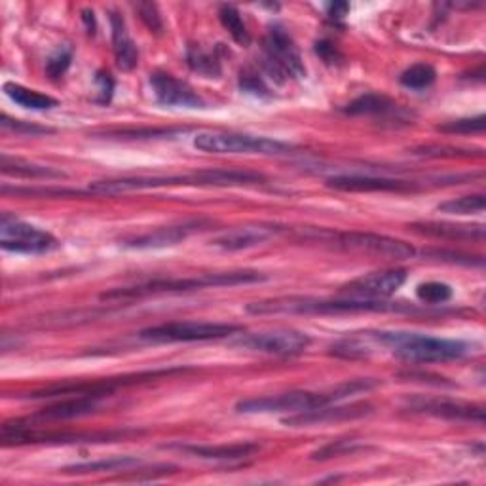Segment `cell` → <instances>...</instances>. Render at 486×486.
I'll list each match as a JSON object with an SVG mask.
<instances>
[{"mask_svg": "<svg viewBox=\"0 0 486 486\" xmlns=\"http://www.w3.org/2000/svg\"><path fill=\"white\" fill-rule=\"evenodd\" d=\"M264 61L272 78L280 82L287 78L300 80L306 77V67L300 50L293 37L281 25H272L264 37Z\"/></svg>", "mask_w": 486, "mask_h": 486, "instance_id": "cell-9", "label": "cell"}, {"mask_svg": "<svg viewBox=\"0 0 486 486\" xmlns=\"http://www.w3.org/2000/svg\"><path fill=\"white\" fill-rule=\"evenodd\" d=\"M3 192L8 194H22V196H80L82 192L78 190H65V188H8L6 185L3 187Z\"/></svg>", "mask_w": 486, "mask_h": 486, "instance_id": "cell-42", "label": "cell"}, {"mask_svg": "<svg viewBox=\"0 0 486 486\" xmlns=\"http://www.w3.org/2000/svg\"><path fill=\"white\" fill-rule=\"evenodd\" d=\"M194 147L211 154H261V156H283L293 147L272 137L232 133V132H209L194 137Z\"/></svg>", "mask_w": 486, "mask_h": 486, "instance_id": "cell-6", "label": "cell"}, {"mask_svg": "<svg viewBox=\"0 0 486 486\" xmlns=\"http://www.w3.org/2000/svg\"><path fill=\"white\" fill-rule=\"evenodd\" d=\"M350 116H391L399 113V105L382 94H363L344 106Z\"/></svg>", "mask_w": 486, "mask_h": 486, "instance_id": "cell-24", "label": "cell"}, {"mask_svg": "<svg viewBox=\"0 0 486 486\" xmlns=\"http://www.w3.org/2000/svg\"><path fill=\"white\" fill-rule=\"evenodd\" d=\"M187 369H161V371H149L139 374H124V376H111V378H96V381H84V382H69V384H58L46 388L42 391H34L27 395L29 399H53V398H75V395H92V398H105L111 395L120 388H128L142 382L156 381L161 376L181 374Z\"/></svg>", "mask_w": 486, "mask_h": 486, "instance_id": "cell-5", "label": "cell"}, {"mask_svg": "<svg viewBox=\"0 0 486 486\" xmlns=\"http://www.w3.org/2000/svg\"><path fill=\"white\" fill-rule=\"evenodd\" d=\"M424 255L429 259H437V261L453 262V264H465V266H482L484 264L482 257L454 253V251H446V249H429V251H424Z\"/></svg>", "mask_w": 486, "mask_h": 486, "instance_id": "cell-37", "label": "cell"}, {"mask_svg": "<svg viewBox=\"0 0 486 486\" xmlns=\"http://www.w3.org/2000/svg\"><path fill=\"white\" fill-rule=\"evenodd\" d=\"M363 446L357 445V441L353 439H348V441H335V443H329L327 446L319 448L317 453L312 454V460H329V458H335V456H342V454H353L357 453V450H362Z\"/></svg>", "mask_w": 486, "mask_h": 486, "instance_id": "cell-35", "label": "cell"}, {"mask_svg": "<svg viewBox=\"0 0 486 486\" xmlns=\"http://www.w3.org/2000/svg\"><path fill=\"white\" fill-rule=\"evenodd\" d=\"M187 65L194 73L206 78H219L223 73L221 58L215 51L202 48L200 44H190L187 48Z\"/></svg>", "mask_w": 486, "mask_h": 486, "instance_id": "cell-26", "label": "cell"}, {"mask_svg": "<svg viewBox=\"0 0 486 486\" xmlns=\"http://www.w3.org/2000/svg\"><path fill=\"white\" fill-rule=\"evenodd\" d=\"M437 80V70L429 63H414L399 77V82L408 89H426Z\"/></svg>", "mask_w": 486, "mask_h": 486, "instance_id": "cell-30", "label": "cell"}, {"mask_svg": "<svg viewBox=\"0 0 486 486\" xmlns=\"http://www.w3.org/2000/svg\"><path fill=\"white\" fill-rule=\"evenodd\" d=\"M219 20L223 23V27L230 32V37L234 39V42L247 48L251 44V32L243 22V17L240 14V10L236 6L230 5H223L219 8Z\"/></svg>", "mask_w": 486, "mask_h": 486, "instance_id": "cell-28", "label": "cell"}, {"mask_svg": "<svg viewBox=\"0 0 486 486\" xmlns=\"http://www.w3.org/2000/svg\"><path fill=\"white\" fill-rule=\"evenodd\" d=\"M240 87L245 94H251L255 97H270V89L266 87L261 75L251 73V70H242L240 75Z\"/></svg>", "mask_w": 486, "mask_h": 486, "instance_id": "cell-40", "label": "cell"}, {"mask_svg": "<svg viewBox=\"0 0 486 486\" xmlns=\"http://www.w3.org/2000/svg\"><path fill=\"white\" fill-rule=\"evenodd\" d=\"M247 314L253 316H340V314H371V312H414L412 304L390 300H363V298H312V297H280L259 300L245 306Z\"/></svg>", "mask_w": 486, "mask_h": 486, "instance_id": "cell-1", "label": "cell"}, {"mask_svg": "<svg viewBox=\"0 0 486 486\" xmlns=\"http://www.w3.org/2000/svg\"><path fill=\"white\" fill-rule=\"evenodd\" d=\"M412 232L426 238L448 240V242H484L482 225H453V223H412Z\"/></svg>", "mask_w": 486, "mask_h": 486, "instance_id": "cell-20", "label": "cell"}, {"mask_svg": "<svg viewBox=\"0 0 486 486\" xmlns=\"http://www.w3.org/2000/svg\"><path fill=\"white\" fill-rule=\"evenodd\" d=\"M124 434H75V431H41L22 420L6 422L0 441L5 446L15 445H78V443H111Z\"/></svg>", "mask_w": 486, "mask_h": 486, "instance_id": "cell-10", "label": "cell"}, {"mask_svg": "<svg viewBox=\"0 0 486 486\" xmlns=\"http://www.w3.org/2000/svg\"><path fill=\"white\" fill-rule=\"evenodd\" d=\"M314 50H316V53L319 56V60H321L323 63H326V65H329V67H342V65H344V61H346L344 53H342V51H340L333 42H329V41H319V42H316Z\"/></svg>", "mask_w": 486, "mask_h": 486, "instance_id": "cell-41", "label": "cell"}, {"mask_svg": "<svg viewBox=\"0 0 486 486\" xmlns=\"http://www.w3.org/2000/svg\"><path fill=\"white\" fill-rule=\"evenodd\" d=\"M211 226L209 221L204 219H194V221H185L177 223L170 226H161L145 234H139V236H130L124 238L122 245L130 249H164V247H173L177 243L185 242L188 236L196 232L207 230Z\"/></svg>", "mask_w": 486, "mask_h": 486, "instance_id": "cell-13", "label": "cell"}, {"mask_svg": "<svg viewBox=\"0 0 486 486\" xmlns=\"http://www.w3.org/2000/svg\"><path fill=\"white\" fill-rule=\"evenodd\" d=\"M280 232H283V228H280L276 225L242 226V228H234L230 232H225L223 236L215 238L211 242V245L219 247L223 251H242V249H251V247L261 245L268 240H272Z\"/></svg>", "mask_w": 486, "mask_h": 486, "instance_id": "cell-19", "label": "cell"}, {"mask_svg": "<svg viewBox=\"0 0 486 486\" xmlns=\"http://www.w3.org/2000/svg\"><path fill=\"white\" fill-rule=\"evenodd\" d=\"M70 63H73V48L60 46L46 61V75L51 80H58L67 73Z\"/></svg>", "mask_w": 486, "mask_h": 486, "instance_id": "cell-33", "label": "cell"}, {"mask_svg": "<svg viewBox=\"0 0 486 486\" xmlns=\"http://www.w3.org/2000/svg\"><path fill=\"white\" fill-rule=\"evenodd\" d=\"M407 281V270L390 268L376 270L359 276L340 287V295L348 298H363V300H388L398 293Z\"/></svg>", "mask_w": 486, "mask_h": 486, "instance_id": "cell-12", "label": "cell"}, {"mask_svg": "<svg viewBox=\"0 0 486 486\" xmlns=\"http://www.w3.org/2000/svg\"><path fill=\"white\" fill-rule=\"evenodd\" d=\"M187 130H173V128H154V130H122L109 132V137L118 139H156V137H173L177 133H185Z\"/></svg>", "mask_w": 486, "mask_h": 486, "instance_id": "cell-39", "label": "cell"}, {"mask_svg": "<svg viewBox=\"0 0 486 486\" xmlns=\"http://www.w3.org/2000/svg\"><path fill=\"white\" fill-rule=\"evenodd\" d=\"M317 240L323 243H331L340 251L348 253L369 255L376 259H391V261H405L417 257L418 251L408 242L399 238H390L384 234L374 232H331V230H316Z\"/></svg>", "mask_w": 486, "mask_h": 486, "instance_id": "cell-4", "label": "cell"}, {"mask_svg": "<svg viewBox=\"0 0 486 486\" xmlns=\"http://www.w3.org/2000/svg\"><path fill=\"white\" fill-rule=\"evenodd\" d=\"M141 460L137 456H111V458H103L97 462H84V463H75V465H67L63 467L65 473H99V472H125L130 467L139 465Z\"/></svg>", "mask_w": 486, "mask_h": 486, "instance_id": "cell-27", "label": "cell"}, {"mask_svg": "<svg viewBox=\"0 0 486 486\" xmlns=\"http://www.w3.org/2000/svg\"><path fill=\"white\" fill-rule=\"evenodd\" d=\"M5 94L15 103L23 106V109H31V111H50L53 106H58L60 101L53 99L51 96L41 94L37 89H29L22 84L15 82H6L5 84Z\"/></svg>", "mask_w": 486, "mask_h": 486, "instance_id": "cell-25", "label": "cell"}, {"mask_svg": "<svg viewBox=\"0 0 486 486\" xmlns=\"http://www.w3.org/2000/svg\"><path fill=\"white\" fill-rule=\"evenodd\" d=\"M348 10H350V6L346 3H335V5H329L327 6V15L331 17V20L340 22L342 17H344L348 14Z\"/></svg>", "mask_w": 486, "mask_h": 486, "instance_id": "cell-44", "label": "cell"}, {"mask_svg": "<svg viewBox=\"0 0 486 486\" xmlns=\"http://www.w3.org/2000/svg\"><path fill=\"white\" fill-rule=\"evenodd\" d=\"M473 152H482V151L456 149V147H446V145H443V147L427 145V147H418V149L412 151L414 156H424V158H456V156L470 158V156H473Z\"/></svg>", "mask_w": 486, "mask_h": 486, "instance_id": "cell-38", "label": "cell"}, {"mask_svg": "<svg viewBox=\"0 0 486 486\" xmlns=\"http://www.w3.org/2000/svg\"><path fill=\"white\" fill-rule=\"evenodd\" d=\"M151 86L158 103L166 106H183V109H204L206 101L196 89L177 77L170 73H158L151 75Z\"/></svg>", "mask_w": 486, "mask_h": 486, "instance_id": "cell-16", "label": "cell"}, {"mask_svg": "<svg viewBox=\"0 0 486 486\" xmlns=\"http://www.w3.org/2000/svg\"><path fill=\"white\" fill-rule=\"evenodd\" d=\"M417 297L427 306H441L453 298V287L443 281H426L417 287Z\"/></svg>", "mask_w": 486, "mask_h": 486, "instance_id": "cell-31", "label": "cell"}, {"mask_svg": "<svg viewBox=\"0 0 486 486\" xmlns=\"http://www.w3.org/2000/svg\"><path fill=\"white\" fill-rule=\"evenodd\" d=\"M327 187L340 192H391V194H412L422 190L414 181H403L393 177L374 175H335L327 179Z\"/></svg>", "mask_w": 486, "mask_h": 486, "instance_id": "cell-14", "label": "cell"}, {"mask_svg": "<svg viewBox=\"0 0 486 486\" xmlns=\"http://www.w3.org/2000/svg\"><path fill=\"white\" fill-rule=\"evenodd\" d=\"M82 20L87 27V32L94 34L96 32V17H94V10H84L82 12Z\"/></svg>", "mask_w": 486, "mask_h": 486, "instance_id": "cell-45", "label": "cell"}, {"mask_svg": "<svg viewBox=\"0 0 486 486\" xmlns=\"http://www.w3.org/2000/svg\"><path fill=\"white\" fill-rule=\"evenodd\" d=\"M268 276L255 270H236V272H215L200 274L194 278H173V280H152L139 283L133 287H118V289L106 291L101 295V300H137L154 295H179L192 293L202 289H215V287H236L266 281Z\"/></svg>", "mask_w": 486, "mask_h": 486, "instance_id": "cell-3", "label": "cell"}, {"mask_svg": "<svg viewBox=\"0 0 486 486\" xmlns=\"http://www.w3.org/2000/svg\"><path fill=\"white\" fill-rule=\"evenodd\" d=\"M133 8L139 14L141 22L145 23V27L151 32L161 34V31H164V20H161L160 10L154 3H137V5H133Z\"/></svg>", "mask_w": 486, "mask_h": 486, "instance_id": "cell-36", "label": "cell"}, {"mask_svg": "<svg viewBox=\"0 0 486 486\" xmlns=\"http://www.w3.org/2000/svg\"><path fill=\"white\" fill-rule=\"evenodd\" d=\"M486 128V116L479 115L473 118H460L437 125V130L450 135H472V133H482Z\"/></svg>", "mask_w": 486, "mask_h": 486, "instance_id": "cell-32", "label": "cell"}, {"mask_svg": "<svg viewBox=\"0 0 486 486\" xmlns=\"http://www.w3.org/2000/svg\"><path fill=\"white\" fill-rule=\"evenodd\" d=\"M378 384L381 382L374 381V378H355V381L340 382L323 391L298 390V391H289L281 395H264V398L240 401L236 405V412L238 414H278V412L297 414V412L321 408L327 405H336L342 399L352 398V395H357L362 391H371Z\"/></svg>", "mask_w": 486, "mask_h": 486, "instance_id": "cell-2", "label": "cell"}, {"mask_svg": "<svg viewBox=\"0 0 486 486\" xmlns=\"http://www.w3.org/2000/svg\"><path fill=\"white\" fill-rule=\"evenodd\" d=\"M111 31H113V51L118 69L133 70L139 63V48L133 42L132 34L125 25V20L118 12H111Z\"/></svg>", "mask_w": 486, "mask_h": 486, "instance_id": "cell-22", "label": "cell"}, {"mask_svg": "<svg viewBox=\"0 0 486 486\" xmlns=\"http://www.w3.org/2000/svg\"><path fill=\"white\" fill-rule=\"evenodd\" d=\"M408 410L427 414V417L458 420V422H477L484 424V408L481 405L454 401V399H437V398H412L408 399Z\"/></svg>", "mask_w": 486, "mask_h": 486, "instance_id": "cell-15", "label": "cell"}, {"mask_svg": "<svg viewBox=\"0 0 486 486\" xmlns=\"http://www.w3.org/2000/svg\"><path fill=\"white\" fill-rule=\"evenodd\" d=\"M243 333L242 326L234 323H213V321H171L156 327H147L139 333L141 340L171 344V342H207L223 340Z\"/></svg>", "mask_w": 486, "mask_h": 486, "instance_id": "cell-7", "label": "cell"}, {"mask_svg": "<svg viewBox=\"0 0 486 486\" xmlns=\"http://www.w3.org/2000/svg\"><path fill=\"white\" fill-rule=\"evenodd\" d=\"M0 170H3L5 175L15 179H46V181H51V179L67 177V173L61 170L34 164V161H27L22 158H12L8 154H3V158H0Z\"/></svg>", "mask_w": 486, "mask_h": 486, "instance_id": "cell-23", "label": "cell"}, {"mask_svg": "<svg viewBox=\"0 0 486 486\" xmlns=\"http://www.w3.org/2000/svg\"><path fill=\"white\" fill-rule=\"evenodd\" d=\"M101 407V398H92V395H75V398H63L60 403L42 408L41 412L34 414V418L39 420H73L82 418L87 414L97 412Z\"/></svg>", "mask_w": 486, "mask_h": 486, "instance_id": "cell-21", "label": "cell"}, {"mask_svg": "<svg viewBox=\"0 0 486 486\" xmlns=\"http://www.w3.org/2000/svg\"><path fill=\"white\" fill-rule=\"evenodd\" d=\"M0 128H3L5 132H14L17 135H46V133L56 132L51 128H46V125L10 118L8 115H3V118H0Z\"/></svg>", "mask_w": 486, "mask_h": 486, "instance_id": "cell-34", "label": "cell"}, {"mask_svg": "<svg viewBox=\"0 0 486 486\" xmlns=\"http://www.w3.org/2000/svg\"><path fill=\"white\" fill-rule=\"evenodd\" d=\"M0 247L17 255H44L60 247V240L34 225H29L15 215L3 213L0 217Z\"/></svg>", "mask_w": 486, "mask_h": 486, "instance_id": "cell-8", "label": "cell"}, {"mask_svg": "<svg viewBox=\"0 0 486 486\" xmlns=\"http://www.w3.org/2000/svg\"><path fill=\"white\" fill-rule=\"evenodd\" d=\"M484 207H486L484 194H470V196L453 197V200L439 204L437 211L446 213V215H475V213H482Z\"/></svg>", "mask_w": 486, "mask_h": 486, "instance_id": "cell-29", "label": "cell"}, {"mask_svg": "<svg viewBox=\"0 0 486 486\" xmlns=\"http://www.w3.org/2000/svg\"><path fill=\"white\" fill-rule=\"evenodd\" d=\"M310 344H312L310 335L295 329H276L253 335H242L238 340H234V346L268 355H298L304 350H308Z\"/></svg>", "mask_w": 486, "mask_h": 486, "instance_id": "cell-11", "label": "cell"}, {"mask_svg": "<svg viewBox=\"0 0 486 486\" xmlns=\"http://www.w3.org/2000/svg\"><path fill=\"white\" fill-rule=\"evenodd\" d=\"M173 448L181 450L194 458L209 462H243L251 460L261 453L257 443H234V445H175Z\"/></svg>", "mask_w": 486, "mask_h": 486, "instance_id": "cell-18", "label": "cell"}, {"mask_svg": "<svg viewBox=\"0 0 486 486\" xmlns=\"http://www.w3.org/2000/svg\"><path fill=\"white\" fill-rule=\"evenodd\" d=\"M372 414V405L369 403H355L348 407H321V408H312L304 410L297 414H289V417L283 418L281 422L289 427H304V426H321V424H333V422H346V420H357Z\"/></svg>", "mask_w": 486, "mask_h": 486, "instance_id": "cell-17", "label": "cell"}, {"mask_svg": "<svg viewBox=\"0 0 486 486\" xmlns=\"http://www.w3.org/2000/svg\"><path fill=\"white\" fill-rule=\"evenodd\" d=\"M96 84H97V94H99L97 103L101 105L111 103L113 94H115V78L109 73H105V70H99V73L96 75Z\"/></svg>", "mask_w": 486, "mask_h": 486, "instance_id": "cell-43", "label": "cell"}]
</instances>
